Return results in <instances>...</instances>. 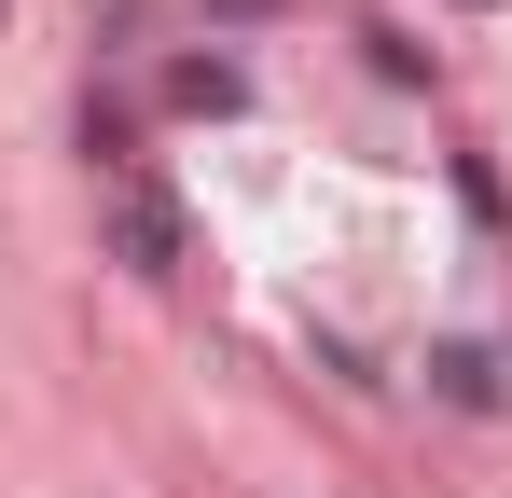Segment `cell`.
<instances>
[{"instance_id": "cell-1", "label": "cell", "mask_w": 512, "mask_h": 498, "mask_svg": "<svg viewBox=\"0 0 512 498\" xmlns=\"http://www.w3.org/2000/svg\"><path fill=\"white\" fill-rule=\"evenodd\" d=\"M111 263L125 277H180V208L153 180H111Z\"/></svg>"}, {"instance_id": "cell-2", "label": "cell", "mask_w": 512, "mask_h": 498, "mask_svg": "<svg viewBox=\"0 0 512 498\" xmlns=\"http://www.w3.org/2000/svg\"><path fill=\"white\" fill-rule=\"evenodd\" d=\"M429 388H443V402H457V415H499V402H512L499 346H429Z\"/></svg>"}, {"instance_id": "cell-3", "label": "cell", "mask_w": 512, "mask_h": 498, "mask_svg": "<svg viewBox=\"0 0 512 498\" xmlns=\"http://www.w3.org/2000/svg\"><path fill=\"white\" fill-rule=\"evenodd\" d=\"M167 97H180V111H236L250 83H236V56H180V70H167Z\"/></svg>"}, {"instance_id": "cell-5", "label": "cell", "mask_w": 512, "mask_h": 498, "mask_svg": "<svg viewBox=\"0 0 512 498\" xmlns=\"http://www.w3.org/2000/svg\"><path fill=\"white\" fill-rule=\"evenodd\" d=\"M457 14H512V0H457Z\"/></svg>"}, {"instance_id": "cell-4", "label": "cell", "mask_w": 512, "mask_h": 498, "mask_svg": "<svg viewBox=\"0 0 512 498\" xmlns=\"http://www.w3.org/2000/svg\"><path fill=\"white\" fill-rule=\"evenodd\" d=\"M208 14H222V28H263V14H277V0H208Z\"/></svg>"}]
</instances>
